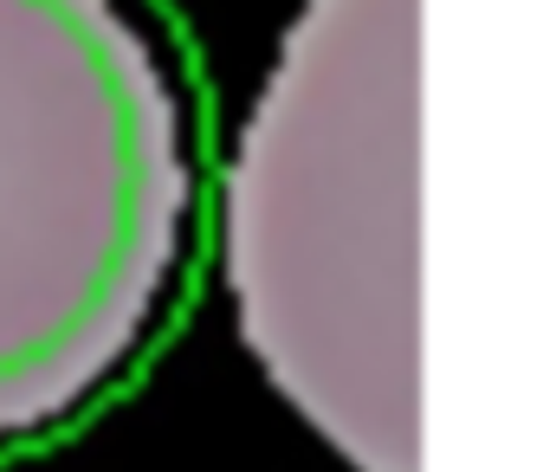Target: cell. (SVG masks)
Instances as JSON below:
<instances>
[{
  "label": "cell",
  "instance_id": "1",
  "mask_svg": "<svg viewBox=\"0 0 556 472\" xmlns=\"http://www.w3.org/2000/svg\"><path fill=\"white\" fill-rule=\"evenodd\" d=\"M188 201V111L137 0H0V454L130 369Z\"/></svg>",
  "mask_w": 556,
  "mask_h": 472
},
{
  "label": "cell",
  "instance_id": "2",
  "mask_svg": "<svg viewBox=\"0 0 556 472\" xmlns=\"http://www.w3.org/2000/svg\"><path fill=\"white\" fill-rule=\"evenodd\" d=\"M233 285L273 349L363 311L415 349V0H317L233 168Z\"/></svg>",
  "mask_w": 556,
  "mask_h": 472
}]
</instances>
